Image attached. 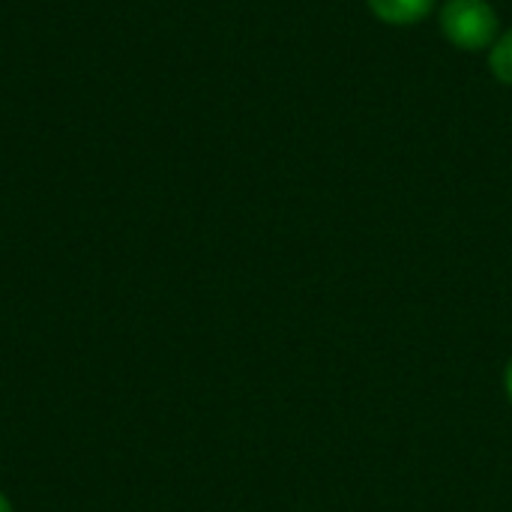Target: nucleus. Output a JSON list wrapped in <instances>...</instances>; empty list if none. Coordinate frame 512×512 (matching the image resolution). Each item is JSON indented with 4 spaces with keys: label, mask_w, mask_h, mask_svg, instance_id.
Segmentation results:
<instances>
[{
    "label": "nucleus",
    "mask_w": 512,
    "mask_h": 512,
    "mask_svg": "<svg viewBox=\"0 0 512 512\" xmlns=\"http://www.w3.org/2000/svg\"><path fill=\"white\" fill-rule=\"evenodd\" d=\"M504 390H507V399L512 405V360L507 363V372H504Z\"/></svg>",
    "instance_id": "4"
},
{
    "label": "nucleus",
    "mask_w": 512,
    "mask_h": 512,
    "mask_svg": "<svg viewBox=\"0 0 512 512\" xmlns=\"http://www.w3.org/2000/svg\"><path fill=\"white\" fill-rule=\"evenodd\" d=\"M501 30L498 12L489 0H444L441 33L459 51H486Z\"/></svg>",
    "instance_id": "1"
},
{
    "label": "nucleus",
    "mask_w": 512,
    "mask_h": 512,
    "mask_svg": "<svg viewBox=\"0 0 512 512\" xmlns=\"http://www.w3.org/2000/svg\"><path fill=\"white\" fill-rule=\"evenodd\" d=\"M489 69L501 84L512 87V30L501 33L489 48Z\"/></svg>",
    "instance_id": "3"
},
{
    "label": "nucleus",
    "mask_w": 512,
    "mask_h": 512,
    "mask_svg": "<svg viewBox=\"0 0 512 512\" xmlns=\"http://www.w3.org/2000/svg\"><path fill=\"white\" fill-rule=\"evenodd\" d=\"M0 512H12V504L6 501V495L0 492Z\"/></svg>",
    "instance_id": "5"
},
{
    "label": "nucleus",
    "mask_w": 512,
    "mask_h": 512,
    "mask_svg": "<svg viewBox=\"0 0 512 512\" xmlns=\"http://www.w3.org/2000/svg\"><path fill=\"white\" fill-rule=\"evenodd\" d=\"M366 6L390 27H414L435 12L438 0H366Z\"/></svg>",
    "instance_id": "2"
}]
</instances>
